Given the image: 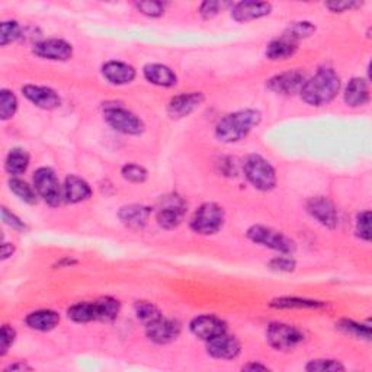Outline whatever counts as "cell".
<instances>
[{
  "instance_id": "cell-22",
  "label": "cell",
  "mask_w": 372,
  "mask_h": 372,
  "mask_svg": "<svg viewBox=\"0 0 372 372\" xmlns=\"http://www.w3.org/2000/svg\"><path fill=\"white\" fill-rule=\"evenodd\" d=\"M144 79L155 86L173 88L178 83V76L169 66L160 63L145 64L143 68Z\"/></svg>"
},
{
  "instance_id": "cell-43",
  "label": "cell",
  "mask_w": 372,
  "mask_h": 372,
  "mask_svg": "<svg viewBox=\"0 0 372 372\" xmlns=\"http://www.w3.org/2000/svg\"><path fill=\"white\" fill-rule=\"evenodd\" d=\"M222 9L221 2H214V0H208V2L201 4L200 6V15L204 20H211L214 19Z\"/></svg>"
},
{
  "instance_id": "cell-26",
  "label": "cell",
  "mask_w": 372,
  "mask_h": 372,
  "mask_svg": "<svg viewBox=\"0 0 372 372\" xmlns=\"http://www.w3.org/2000/svg\"><path fill=\"white\" fill-rule=\"evenodd\" d=\"M269 307L277 310H320L328 307V303L301 296H278L269 303Z\"/></svg>"
},
{
  "instance_id": "cell-2",
  "label": "cell",
  "mask_w": 372,
  "mask_h": 372,
  "mask_svg": "<svg viewBox=\"0 0 372 372\" xmlns=\"http://www.w3.org/2000/svg\"><path fill=\"white\" fill-rule=\"evenodd\" d=\"M340 86V78L333 68H321L306 80L300 96L311 107H325L337 96Z\"/></svg>"
},
{
  "instance_id": "cell-38",
  "label": "cell",
  "mask_w": 372,
  "mask_h": 372,
  "mask_svg": "<svg viewBox=\"0 0 372 372\" xmlns=\"http://www.w3.org/2000/svg\"><path fill=\"white\" fill-rule=\"evenodd\" d=\"M136 9L147 18H160L166 12V4L155 2V0H147V2H137Z\"/></svg>"
},
{
  "instance_id": "cell-18",
  "label": "cell",
  "mask_w": 372,
  "mask_h": 372,
  "mask_svg": "<svg viewBox=\"0 0 372 372\" xmlns=\"http://www.w3.org/2000/svg\"><path fill=\"white\" fill-rule=\"evenodd\" d=\"M152 208L143 204H128L119 208L118 218L124 226L131 230L144 229L150 221Z\"/></svg>"
},
{
  "instance_id": "cell-47",
  "label": "cell",
  "mask_w": 372,
  "mask_h": 372,
  "mask_svg": "<svg viewBox=\"0 0 372 372\" xmlns=\"http://www.w3.org/2000/svg\"><path fill=\"white\" fill-rule=\"evenodd\" d=\"M16 251V247L13 243H4L2 244V260L9 259Z\"/></svg>"
},
{
  "instance_id": "cell-32",
  "label": "cell",
  "mask_w": 372,
  "mask_h": 372,
  "mask_svg": "<svg viewBox=\"0 0 372 372\" xmlns=\"http://www.w3.org/2000/svg\"><path fill=\"white\" fill-rule=\"evenodd\" d=\"M134 313H136V317L141 321V323L144 326L153 323L155 320L160 318L162 317V313L160 310L150 301H137L134 304Z\"/></svg>"
},
{
  "instance_id": "cell-16",
  "label": "cell",
  "mask_w": 372,
  "mask_h": 372,
  "mask_svg": "<svg viewBox=\"0 0 372 372\" xmlns=\"http://www.w3.org/2000/svg\"><path fill=\"white\" fill-rule=\"evenodd\" d=\"M205 101V96L201 92H189L173 96L167 105V114L173 119H181L191 115L200 108Z\"/></svg>"
},
{
  "instance_id": "cell-12",
  "label": "cell",
  "mask_w": 372,
  "mask_h": 372,
  "mask_svg": "<svg viewBox=\"0 0 372 372\" xmlns=\"http://www.w3.org/2000/svg\"><path fill=\"white\" fill-rule=\"evenodd\" d=\"M306 80V74L301 70H288L272 76L268 80L266 88L277 95L291 96L295 93H300Z\"/></svg>"
},
{
  "instance_id": "cell-4",
  "label": "cell",
  "mask_w": 372,
  "mask_h": 372,
  "mask_svg": "<svg viewBox=\"0 0 372 372\" xmlns=\"http://www.w3.org/2000/svg\"><path fill=\"white\" fill-rule=\"evenodd\" d=\"M226 221V211L217 203H204L191 217V230L201 236L217 234Z\"/></svg>"
},
{
  "instance_id": "cell-30",
  "label": "cell",
  "mask_w": 372,
  "mask_h": 372,
  "mask_svg": "<svg viewBox=\"0 0 372 372\" xmlns=\"http://www.w3.org/2000/svg\"><path fill=\"white\" fill-rule=\"evenodd\" d=\"M9 189L11 192L18 196L19 200L25 204H28V205H35L38 203V193L35 191L34 186H31L28 182H25L19 178H12L9 179Z\"/></svg>"
},
{
  "instance_id": "cell-9",
  "label": "cell",
  "mask_w": 372,
  "mask_h": 372,
  "mask_svg": "<svg viewBox=\"0 0 372 372\" xmlns=\"http://www.w3.org/2000/svg\"><path fill=\"white\" fill-rule=\"evenodd\" d=\"M186 203L184 201V198L176 195V193H170L162 198L160 205L156 212V221L159 227L163 230H175L178 229L184 217L186 214Z\"/></svg>"
},
{
  "instance_id": "cell-24",
  "label": "cell",
  "mask_w": 372,
  "mask_h": 372,
  "mask_svg": "<svg viewBox=\"0 0 372 372\" xmlns=\"http://www.w3.org/2000/svg\"><path fill=\"white\" fill-rule=\"evenodd\" d=\"M60 314L54 310H37L25 317V325L37 332H49L59 326Z\"/></svg>"
},
{
  "instance_id": "cell-25",
  "label": "cell",
  "mask_w": 372,
  "mask_h": 372,
  "mask_svg": "<svg viewBox=\"0 0 372 372\" xmlns=\"http://www.w3.org/2000/svg\"><path fill=\"white\" fill-rule=\"evenodd\" d=\"M296 49H299V42L282 35L268 44L265 54L272 61H282L291 59L296 53Z\"/></svg>"
},
{
  "instance_id": "cell-19",
  "label": "cell",
  "mask_w": 372,
  "mask_h": 372,
  "mask_svg": "<svg viewBox=\"0 0 372 372\" xmlns=\"http://www.w3.org/2000/svg\"><path fill=\"white\" fill-rule=\"evenodd\" d=\"M102 76L108 83L114 86H124L134 82L137 71L131 64L111 60L102 66Z\"/></svg>"
},
{
  "instance_id": "cell-29",
  "label": "cell",
  "mask_w": 372,
  "mask_h": 372,
  "mask_svg": "<svg viewBox=\"0 0 372 372\" xmlns=\"http://www.w3.org/2000/svg\"><path fill=\"white\" fill-rule=\"evenodd\" d=\"M67 317L74 321V323H90V321H96V308L95 301H83L73 304L67 308Z\"/></svg>"
},
{
  "instance_id": "cell-13",
  "label": "cell",
  "mask_w": 372,
  "mask_h": 372,
  "mask_svg": "<svg viewBox=\"0 0 372 372\" xmlns=\"http://www.w3.org/2000/svg\"><path fill=\"white\" fill-rule=\"evenodd\" d=\"M32 53L49 61H67L73 57V45L60 38H48L34 44Z\"/></svg>"
},
{
  "instance_id": "cell-34",
  "label": "cell",
  "mask_w": 372,
  "mask_h": 372,
  "mask_svg": "<svg viewBox=\"0 0 372 372\" xmlns=\"http://www.w3.org/2000/svg\"><path fill=\"white\" fill-rule=\"evenodd\" d=\"M23 31L16 20H4L0 25V45L6 47L22 37Z\"/></svg>"
},
{
  "instance_id": "cell-31",
  "label": "cell",
  "mask_w": 372,
  "mask_h": 372,
  "mask_svg": "<svg viewBox=\"0 0 372 372\" xmlns=\"http://www.w3.org/2000/svg\"><path fill=\"white\" fill-rule=\"evenodd\" d=\"M337 329L342 330L343 333L349 335L355 339H362V340H369L371 339V326L369 325H362L358 321L349 320V318H342L336 323Z\"/></svg>"
},
{
  "instance_id": "cell-1",
  "label": "cell",
  "mask_w": 372,
  "mask_h": 372,
  "mask_svg": "<svg viewBox=\"0 0 372 372\" xmlns=\"http://www.w3.org/2000/svg\"><path fill=\"white\" fill-rule=\"evenodd\" d=\"M262 121L258 109H240L222 116L215 126V137L224 144L239 143L249 136Z\"/></svg>"
},
{
  "instance_id": "cell-7",
  "label": "cell",
  "mask_w": 372,
  "mask_h": 372,
  "mask_svg": "<svg viewBox=\"0 0 372 372\" xmlns=\"http://www.w3.org/2000/svg\"><path fill=\"white\" fill-rule=\"evenodd\" d=\"M104 119L112 130L124 136H140L145 130L140 116L118 104L104 107Z\"/></svg>"
},
{
  "instance_id": "cell-39",
  "label": "cell",
  "mask_w": 372,
  "mask_h": 372,
  "mask_svg": "<svg viewBox=\"0 0 372 372\" xmlns=\"http://www.w3.org/2000/svg\"><path fill=\"white\" fill-rule=\"evenodd\" d=\"M268 268L270 270L281 272V274H289V272L295 270L296 262L294 258H291V255H281V256L272 258L268 262Z\"/></svg>"
},
{
  "instance_id": "cell-33",
  "label": "cell",
  "mask_w": 372,
  "mask_h": 372,
  "mask_svg": "<svg viewBox=\"0 0 372 372\" xmlns=\"http://www.w3.org/2000/svg\"><path fill=\"white\" fill-rule=\"evenodd\" d=\"M18 111V99L15 93L9 89L0 90V118L2 121H8L15 116Z\"/></svg>"
},
{
  "instance_id": "cell-8",
  "label": "cell",
  "mask_w": 372,
  "mask_h": 372,
  "mask_svg": "<svg viewBox=\"0 0 372 372\" xmlns=\"http://www.w3.org/2000/svg\"><path fill=\"white\" fill-rule=\"evenodd\" d=\"M306 339L301 329L288 323H270L266 329V342L270 348L280 352L294 351Z\"/></svg>"
},
{
  "instance_id": "cell-17",
  "label": "cell",
  "mask_w": 372,
  "mask_h": 372,
  "mask_svg": "<svg viewBox=\"0 0 372 372\" xmlns=\"http://www.w3.org/2000/svg\"><path fill=\"white\" fill-rule=\"evenodd\" d=\"M22 93L32 105L45 111L57 109L61 105V99L59 93L52 88L38 86V85H25L22 86Z\"/></svg>"
},
{
  "instance_id": "cell-46",
  "label": "cell",
  "mask_w": 372,
  "mask_h": 372,
  "mask_svg": "<svg viewBox=\"0 0 372 372\" xmlns=\"http://www.w3.org/2000/svg\"><path fill=\"white\" fill-rule=\"evenodd\" d=\"M243 371H269L270 368L268 365H263L260 362H255V361H251V362H247L241 366Z\"/></svg>"
},
{
  "instance_id": "cell-14",
  "label": "cell",
  "mask_w": 372,
  "mask_h": 372,
  "mask_svg": "<svg viewBox=\"0 0 372 372\" xmlns=\"http://www.w3.org/2000/svg\"><path fill=\"white\" fill-rule=\"evenodd\" d=\"M205 343H207L208 355L214 359L232 361L236 359L241 351V344L237 340V337L229 335L227 332L207 340Z\"/></svg>"
},
{
  "instance_id": "cell-41",
  "label": "cell",
  "mask_w": 372,
  "mask_h": 372,
  "mask_svg": "<svg viewBox=\"0 0 372 372\" xmlns=\"http://www.w3.org/2000/svg\"><path fill=\"white\" fill-rule=\"evenodd\" d=\"M16 340V330L11 325H4L0 332V356H5Z\"/></svg>"
},
{
  "instance_id": "cell-3",
  "label": "cell",
  "mask_w": 372,
  "mask_h": 372,
  "mask_svg": "<svg viewBox=\"0 0 372 372\" xmlns=\"http://www.w3.org/2000/svg\"><path fill=\"white\" fill-rule=\"evenodd\" d=\"M244 176L255 189L269 192L277 186V172L265 157L249 155L243 160Z\"/></svg>"
},
{
  "instance_id": "cell-36",
  "label": "cell",
  "mask_w": 372,
  "mask_h": 372,
  "mask_svg": "<svg viewBox=\"0 0 372 372\" xmlns=\"http://www.w3.org/2000/svg\"><path fill=\"white\" fill-rule=\"evenodd\" d=\"M316 32V27L314 23L308 22V20H300V22H292L289 27L287 28L285 34L287 37H289L291 40L299 42L303 38H308Z\"/></svg>"
},
{
  "instance_id": "cell-40",
  "label": "cell",
  "mask_w": 372,
  "mask_h": 372,
  "mask_svg": "<svg viewBox=\"0 0 372 372\" xmlns=\"http://www.w3.org/2000/svg\"><path fill=\"white\" fill-rule=\"evenodd\" d=\"M355 232L361 240L371 241V211L369 210H365L358 214Z\"/></svg>"
},
{
  "instance_id": "cell-15",
  "label": "cell",
  "mask_w": 372,
  "mask_h": 372,
  "mask_svg": "<svg viewBox=\"0 0 372 372\" xmlns=\"http://www.w3.org/2000/svg\"><path fill=\"white\" fill-rule=\"evenodd\" d=\"M189 330L195 337L207 342L218 335L226 333L227 325L224 320H221L214 314H203L191 320Z\"/></svg>"
},
{
  "instance_id": "cell-6",
  "label": "cell",
  "mask_w": 372,
  "mask_h": 372,
  "mask_svg": "<svg viewBox=\"0 0 372 372\" xmlns=\"http://www.w3.org/2000/svg\"><path fill=\"white\" fill-rule=\"evenodd\" d=\"M34 188L41 200L52 208H56L64 200L63 186L52 167H38L32 176Z\"/></svg>"
},
{
  "instance_id": "cell-27",
  "label": "cell",
  "mask_w": 372,
  "mask_h": 372,
  "mask_svg": "<svg viewBox=\"0 0 372 372\" xmlns=\"http://www.w3.org/2000/svg\"><path fill=\"white\" fill-rule=\"evenodd\" d=\"M30 155L27 150H23L20 147H15L8 153L5 160V170L9 173L12 178H18L27 172L30 166Z\"/></svg>"
},
{
  "instance_id": "cell-44",
  "label": "cell",
  "mask_w": 372,
  "mask_h": 372,
  "mask_svg": "<svg viewBox=\"0 0 372 372\" xmlns=\"http://www.w3.org/2000/svg\"><path fill=\"white\" fill-rule=\"evenodd\" d=\"M2 218H4V222L6 226L12 227L13 230H18V232H25L27 230V224L18 217L15 215L13 212H11L6 207H2Z\"/></svg>"
},
{
  "instance_id": "cell-35",
  "label": "cell",
  "mask_w": 372,
  "mask_h": 372,
  "mask_svg": "<svg viewBox=\"0 0 372 372\" xmlns=\"http://www.w3.org/2000/svg\"><path fill=\"white\" fill-rule=\"evenodd\" d=\"M304 369L308 372H343L346 366L337 359H311Z\"/></svg>"
},
{
  "instance_id": "cell-10",
  "label": "cell",
  "mask_w": 372,
  "mask_h": 372,
  "mask_svg": "<svg viewBox=\"0 0 372 372\" xmlns=\"http://www.w3.org/2000/svg\"><path fill=\"white\" fill-rule=\"evenodd\" d=\"M307 212L323 227L335 230L339 224V215L335 204L328 196H313L306 204Z\"/></svg>"
},
{
  "instance_id": "cell-28",
  "label": "cell",
  "mask_w": 372,
  "mask_h": 372,
  "mask_svg": "<svg viewBox=\"0 0 372 372\" xmlns=\"http://www.w3.org/2000/svg\"><path fill=\"white\" fill-rule=\"evenodd\" d=\"M95 308H96V321H114L119 311L121 304L114 296H101V299L95 300Z\"/></svg>"
},
{
  "instance_id": "cell-20",
  "label": "cell",
  "mask_w": 372,
  "mask_h": 372,
  "mask_svg": "<svg viewBox=\"0 0 372 372\" xmlns=\"http://www.w3.org/2000/svg\"><path fill=\"white\" fill-rule=\"evenodd\" d=\"M272 12V5L268 2H239L232 8V18L236 22H252L262 19Z\"/></svg>"
},
{
  "instance_id": "cell-23",
  "label": "cell",
  "mask_w": 372,
  "mask_h": 372,
  "mask_svg": "<svg viewBox=\"0 0 372 372\" xmlns=\"http://www.w3.org/2000/svg\"><path fill=\"white\" fill-rule=\"evenodd\" d=\"M344 104L351 108H359L369 102V85L362 78H354L344 88Z\"/></svg>"
},
{
  "instance_id": "cell-42",
  "label": "cell",
  "mask_w": 372,
  "mask_h": 372,
  "mask_svg": "<svg viewBox=\"0 0 372 372\" xmlns=\"http://www.w3.org/2000/svg\"><path fill=\"white\" fill-rule=\"evenodd\" d=\"M364 4L362 2H356V0H343V2H328L325 4V6L333 12V13H343V12H348V11H354L361 8Z\"/></svg>"
},
{
  "instance_id": "cell-11",
  "label": "cell",
  "mask_w": 372,
  "mask_h": 372,
  "mask_svg": "<svg viewBox=\"0 0 372 372\" xmlns=\"http://www.w3.org/2000/svg\"><path fill=\"white\" fill-rule=\"evenodd\" d=\"M182 332V326L178 320L160 317L153 323L145 326V336L156 344H169L175 342Z\"/></svg>"
},
{
  "instance_id": "cell-5",
  "label": "cell",
  "mask_w": 372,
  "mask_h": 372,
  "mask_svg": "<svg viewBox=\"0 0 372 372\" xmlns=\"http://www.w3.org/2000/svg\"><path fill=\"white\" fill-rule=\"evenodd\" d=\"M246 236L252 243L263 246L266 249L278 252L281 255H292L296 247L295 241L282 232L262 224H255L247 229Z\"/></svg>"
},
{
  "instance_id": "cell-45",
  "label": "cell",
  "mask_w": 372,
  "mask_h": 372,
  "mask_svg": "<svg viewBox=\"0 0 372 372\" xmlns=\"http://www.w3.org/2000/svg\"><path fill=\"white\" fill-rule=\"evenodd\" d=\"M32 369H34V368H32L31 365H28L27 362H23V361L13 362V364H11V365H8V366L5 368L6 372H9V371H32Z\"/></svg>"
},
{
  "instance_id": "cell-21",
  "label": "cell",
  "mask_w": 372,
  "mask_h": 372,
  "mask_svg": "<svg viewBox=\"0 0 372 372\" xmlns=\"http://www.w3.org/2000/svg\"><path fill=\"white\" fill-rule=\"evenodd\" d=\"M64 201L68 204H80L92 196L90 185L78 175H68L63 185Z\"/></svg>"
},
{
  "instance_id": "cell-37",
  "label": "cell",
  "mask_w": 372,
  "mask_h": 372,
  "mask_svg": "<svg viewBox=\"0 0 372 372\" xmlns=\"http://www.w3.org/2000/svg\"><path fill=\"white\" fill-rule=\"evenodd\" d=\"M121 175L130 184H144L148 179V172L145 167L137 163H127L121 167Z\"/></svg>"
}]
</instances>
